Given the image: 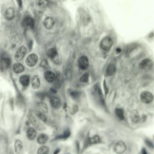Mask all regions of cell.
<instances>
[{
	"instance_id": "obj_1",
	"label": "cell",
	"mask_w": 154,
	"mask_h": 154,
	"mask_svg": "<svg viewBox=\"0 0 154 154\" xmlns=\"http://www.w3.org/2000/svg\"><path fill=\"white\" fill-rule=\"evenodd\" d=\"M113 45V41L109 37H106L102 40L100 42V48L103 51H108L112 48Z\"/></svg>"
},
{
	"instance_id": "obj_2",
	"label": "cell",
	"mask_w": 154,
	"mask_h": 154,
	"mask_svg": "<svg viewBox=\"0 0 154 154\" xmlns=\"http://www.w3.org/2000/svg\"><path fill=\"white\" fill-rule=\"evenodd\" d=\"M140 99L141 101L144 103L149 104L153 102L154 97L151 92L148 91H144L140 94Z\"/></svg>"
},
{
	"instance_id": "obj_3",
	"label": "cell",
	"mask_w": 154,
	"mask_h": 154,
	"mask_svg": "<svg viewBox=\"0 0 154 154\" xmlns=\"http://www.w3.org/2000/svg\"><path fill=\"white\" fill-rule=\"evenodd\" d=\"M28 117L31 124L35 127V128L39 130H42L43 129V126L42 124L37 118H36L35 116L33 115L32 112H29Z\"/></svg>"
},
{
	"instance_id": "obj_4",
	"label": "cell",
	"mask_w": 154,
	"mask_h": 154,
	"mask_svg": "<svg viewBox=\"0 0 154 154\" xmlns=\"http://www.w3.org/2000/svg\"><path fill=\"white\" fill-rule=\"evenodd\" d=\"M113 150L116 154H124L127 150V146L124 142L120 140L117 142L114 145Z\"/></svg>"
},
{
	"instance_id": "obj_5",
	"label": "cell",
	"mask_w": 154,
	"mask_h": 154,
	"mask_svg": "<svg viewBox=\"0 0 154 154\" xmlns=\"http://www.w3.org/2000/svg\"><path fill=\"white\" fill-rule=\"evenodd\" d=\"M26 52L27 49L26 47L24 46L20 47V48L17 49L16 53L15 55V60L18 62L21 61L26 55Z\"/></svg>"
},
{
	"instance_id": "obj_6",
	"label": "cell",
	"mask_w": 154,
	"mask_h": 154,
	"mask_svg": "<svg viewBox=\"0 0 154 154\" xmlns=\"http://www.w3.org/2000/svg\"><path fill=\"white\" fill-rule=\"evenodd\" d=\"M38 59V56L35 53H32L28 56L26 59V64L28 67H34L37 64Z\"/></svg>"
},
{
	"instance_id": "obj_7",
	"label": "cell",
	"mask_w": 154,
	"mask_h": 154,
	"mask_svg": "<svg viewBox=\"0 0 154 154\" xmlns=\"http://www.w3.org/2000/svg\"><path fill=\"white\" fill-rule=\"evenodd\" d=\"M78 66L81 70H86L89 66V60L86 56H81L78 59Z\"/></svg>"
},
{
	"instance_id": "obj_8",
	"label": "cell",
	"mask_w": 154,
	"mask_h": 154,
	"mask_svg": "<svg viewBox=\"0 0 154 154\" xmlns=\"http://www.w3.org/2000/svg\"><path fill=\"white\" fill-rule=\"evenodd\" d=\"M153 63L152 61L149 58L144 59L140 63V68L143 70H149L153 67Z\"/></svg>"
},
{
	"instance_id": "obj_9",
	"label": "cell",
	"mask_w": 154,
	"mask_h": 154,
	"mask_svg": "<svg viewBox=\"0 0 154 154\" xmlns=\"http://www.w3.org/2000/svg\"><path fill=\"white\" fill-rule=\"evenodd\" d=\"M11 64L10 59L7 57L2 58L1 60L0 69L1 72H4L7 70Z\"/></svg>"
},
{
	"instance_id": "obj_10",
	"label": "cell",
	"mask_w": 154,
	"mask_h": 154,
	"mask_svg": "<svg viewBox=\"0 0 154 154\" xmlns=\"http://www.w3.org/2000/svg\"><path fill=\"white\" fill-rule=\"evenodd\" d=\"M43 24L47 29L50 30L52 29L55 25V20L53 17L48 16L46 17L44 20Z\"/></svg>"
},
{
	"instance_id": "obj_11",
	"label": "cell",
	"mask_w": 154,
	"mask_h": 154,
	"mask_svg": "<svg viewBox=\"0 0 154 154\" xmlns=\"http://www.w3.org/2000/svg\"><path fill=\"white\" fill-rule=\"evenodd\" d=\"M16 15L15 9L12 7H9L5 10L4 16L5 19L11 20L13 19Z\"/></svg>"
},
{
	"instance_id": "obj_12",
	"label": "cell",
	"mask_w": 154,
	"mask_h": 154,
	"mask_svg": "<svg viewBox=\"0 0 154 154\" xmlns=\"http://www.w3.org/2000/svg\"><path fill=\"white\" fill-rule=\"evenodd\" d=\"M23 23L24 26L26 27L33 28L34 25V21L32 17L27 16L24 19Z\"/></svg>"
},
{
	"instance_id": "obj_13",
	"label": "cell",
	"mask_w": 154,
	"mask_h": 154,
	"mask_svg": "<svg viewBox=\"0 0 154 154\" xmlns=\"http://www.w3.org/2000/svg\"><path fill=\"white\" fill-rule=\"evenodd\" d=\"M50 103L53 108L58 109L61 105V101L60 99L56 96H52L50 99Z\"/></svg>"
},
{
	"instance_id": "obj_14",
	"label": "cell",
	"mask_w": 154,
	"mask_h": 154,
	"mask_svg": "<svg viewBox=\"0 0 154 154\" xmlns=\"http://www.w3.org/2000/svg\"><path fill=\"white\" fill-rule=\"evenodd\" d=\"M37 111L42 112L44 113H47L49 112L48 106L45 103L41 102L37 103L36 106Z\"/></svg>"
},
{
	"instance_id": "obj_15",
	"label": "cell",
	"mask_w": 154,
	"mask_h": 154,
	"mask_svg": "<svg viewBox=\"0 0 154 154\" xmlns=\"http://www.w3.org/2000/svg\"><path fill=\"white\" fill-rule=\"evenodd\" d=\"M56 76L52 71H47L45 72V77L46 80L49 82H52L55 80Z\"/></svg>"
},
{
	"instance_id": "obj_16",
	"label": "cell",
	"mask_w": 154,
	"mask_h": 154,
	"mask_svg": "<svg viewBox=\"0 0 154 154\" xmlns=\"http://www.w3.org/2000/svg\"><path fill=\"white\" fill-rule=\"evenodd\" d=\"M40 80L38 76L35 75L32 77L31 80V84L33 89L37 90L40 86Z\"/></svg>"
},
{
	"instance_id": "obj_17",
	"label": "cell",
	"mask_w": 154,
	"mask_h": 154,
	"mask_svg": "<svg viewBox=\"0 0 154 154\" xmlns=\"http://www.w3.org/2000/svg\"><path fill=\"white\" fill-rule=\"evenodd\" d=\"M24 67L23 64L20 62H16L13 66V70L15 73L20 74L24 72Z\"/></svg>"
},
{
	"instance_id": "obj_18",
	"label": "cell",
	"mask_w": 154,
	"mask_h": 154,
	"mask_svg": "<svg viewBox=\"0 0 154 154\" xmlns=\"http://www.w3.org/2000/svg\"><path fill=\"white\" fill-rule=\"evenodd\" d=\"M14 147H15L16 153L17 154H20L22 151L23 148L22 142L20 140H15Z\"/></svg>"
},
{
	"instance_id": "obj_19",
	"label": "cell",
	"mask_w": 154,
	"mask_h": 154,
	"mask_svg": "<svg viewBox=\"0 0 154 154\" xmlns=\"http://www.w3.org/2000/svg\"><path fill=\"white\" fill-rule=\"evenodd\" d=\"M19 80L20 84L23 86H29L30 83V76L27 75H22L20 77Z\"/></svg>"
},
{
	"instance_id": "obj_20",
	"label": "cell",
	"mask_w": 154,
	"mask_h": 154,
	"mask_svg": "<svg viewBox=\"0 0 154 154\" xmlns=\"http://www.w3.org/2000/svg\"><path fill=\"white\" fill-rule=\"evenodd\" d=\"M37 135L36 130L33 128H29L26 132L27 138L30 140H33L35 139Z\"/></svg>"
},
{
	"instance_id": "obj_21",
	"label": "cell",
	"mask_w": 154,
	"mask_h": 154,
	"mask_svg": "<svg viewBox=\"0 0 154 154\" xmlns=\"http://www.w3.org/2000/svg\"><path fill=\"white\" fill-rule=\"evenodd\" d=\"M131 120L132 122L136 124L140 121V118L139 113L136 110H134L132 112L131 116Z\"/></svg>"
},
{
	"instance_id": "obj_22",
	"label": "cell",
	"mask_w": 154,
	"mask_h": 154,
	"mask_svg": "<svg viewBox=\"0 0 154 154\" xmlns=\"http://www.w3.org/2000/svg\"><path fill=\"white\" fill-rule=\"evenodd\" d=\"M115 71H116V68L115 66L112 64H110L107 68L106 75L107 76H111L114 74Z\"/></svg>"
},
{
	"instance_id": "obj_23",
	"label": "cell",
	"mask_w": 154,
	"mask_h": 154,
	"mask_svg": "<svg viewBox=\"0 0 154 154\" xmlns=\"http://www.w3.org/2000/svg\"><path fill=\"white\" fill-rule=\"evenodd\" d=\"M49 138L47 135L45 134H41L37 138V142L39 144L44 145L48 141Z\"/></svg>"
},
{
	"instance_id": "obj_24",
	"label": "cell",
	"mask_w": 154,
	"mask_h": 154,
	"mask_svg": "<svg viewBox=\"0 0 154 154\" xmlns=\"http://www.w3.org/2000/svg\"><path fill=\"white\" fill-rule=\"evenodd\" d=\"M115 114L116 116L121 120H123L124 119V110L121 108H117L115 109Z\"/></svg>"
},
{
	"instance_id": "obj_25",
	"label": "cell",
	"mask_w": 154,
	"mask_h": 154,
	"mask_svg": "<svg viewBox=\"0 0 154 154\" xmlns=\"http://www.w3.org/2000/svg\"><path fill=\"white\" fill-rule=\"evenodd\" d=\"M47 55L51 59H53L55 58L56 56L57 55V50L55 48H52L48 50V52L47 53Z\"/></svg>"
},
{
	"instance_id": "obj_26",
	"label": "cell",
	"mask_w": 154,
	"mask_h": 154,
	"mask_svg": "<svg viewBox=\"0 0 154 154\" xmlns=\"http://www.w3.org/2000/svg\"><path fill=\"white\" fill-rule=\"evenodd\" d=\"M35 114L37 118L39 119L40 120L42 121L43 122H46L47 121V118L44 113L36 110L35 112Z\"/></svg>"
},
{
	"instance_id": "obj_27",
	"label": "cell",
	"mask_w": 154,
	"mask_h": 154,
	"mask_svg": "<svg viewBox=\"0 0 154 154\" xmlns=\"http://www.w3.org/2000/svg\"><path fill=\"white\" fill-rule=\"evenodd\" d=\"M49 152V149L47 146H42L38 148L37 151L38 154H48Z\"/></svg>"
},
{
	"instance_id": "obj_28",
	"label": "cell",
	"mask_w": 154,
	"mask_h": 154,
	"mask_svg": "<svg viewBox=\"0 0 154 154\" xmlns=\"http://www.w3.org/2000/svg\"><path fill=\"white\" fill-rule=\"evenodd\" d=\"M100 137L98 136H95L94 137L88 139L87 144H93L98 143H100Z\"/></svg>"
},
{
	"instance_id": "obj_29",
	"label": "cell",
	"mask_w": 154,
	"mask_h": 154,
	"mask_svg": "<svg viewBox=\"0 0 154 154\" xmlns=\"http://www.w3.org/2000/svg\"><path fill=\"white\" fill-rule=\"evenodd\" d=\"M70 131L68 129V130H65L63 134H62L61 135H59L57 137H56L57 139H67L68 137L70 136Z\"/></svg>"
},
{
	"instance_id": "obj_30",
	"label": "cell",
	"mask_w": 154,
	"mask_h": 154,
	"mask_svg": "<svg viewBox=\"0 0 154 154\" xmlns=\"http://www.w3.org/2000/svg\"><path fill=\"white\" fill-rule=\"evenodd\" d=\"M89 73H86L83 74L80 77V80L81 82L83 83H87L89 81Z\"/></svg>"
},
{
	"instance_id": "obj_31",
	"label": "cell",
	"mask_w": 154,
	"mask_h": 154,
	"mask_svg": "<svg viewBox=\"0 0 154 154\" xmlns=\"http://www.w3.org/2000/svg\"><path fill=\"white\" fill-rule=\"evenodd\" d=\"M39 66L43 69H47L49 68V63L46 59H43L40 62Z\"/></svg>"
},
{
	"instance_id": "obj_32",
	"label": "cell",
	"mask_w": 154,
	"mask_h": 154,
	"mask_svg": "<svg viewBox=\"0 0 154 154\" xmlns=\"http://www.w3.org/2000/svg\"><path fill=\"white\" fill-rule=\"evenodd\" d=\"M70 94L72 98L73 99H77L80 95V93L77 91H71Z\"/></svg>"
},
{
	"instance_id": "obj_33",
	"label": "cell",
	"mask_w": 154,
	"mask_h": 154,
	"mask_svg": "<svg viewBox=\"0 0 154 154\" xmlns=\"http://www.w3.org/2000/svg\"><path fill=\"white\" fill-rule=\"evenodd\" d=\"M145 143L146 144V145L148 147H149L150 149H153L154 148V145L152 143V141H151L148 139H146L145 140Z\"/></svg>"
},
{
	"instance_id": "obj_34",
	"label": "cell",
	"mask_w": 154,
	"mask_h": 154,
	"mask_svg": "<svg viewBox=\"0 0 154 154\" xmlns=\"http://www.w3.org/2000/svg\"><path fill=\"white\" fill-rule=\"evenodd\" d=\"M61 78L60 76H59V75H57V76H56V78H55V80L54 81H55V86H56L57 87H58L60 86L61 81Z\"/></svg>"
},
{
	"instance_id": "obj_35",
	"label": "cell",
	"mask_w": 154,
	"mask_h": 154,
	"mask_svg": "<svg viewBox=\"0 0 154 154\" xmlns=\"http://www.w3.org/2000/svg\"><path fill=\"white\" fill-rule=\"evenodd\" d=\"M37 4L39 7H44L46 6L48 2L45 1H37Z\"/></svg>"
},
{
	"instance_id": "obj_36",
	"label": "cell",
	"mask_w": 154,
	"mask_h": 154,
	"mask_svg": "<svg viewBox=\"0 0 154 154\" xmlns=\"http://www.w3.org/2000/svg\"><path fill=\"white\" fill-rule=\"evenodd\" d=\"M78 111V107L76 105L73 106V107L71 109V113L72 115L76 114Z\"/></svg>"
},
{
	"instance_id": "obj_37",
	"label": "cell",
	"mask_w": 154,
	"mask_h": 154,
	"mask_svg": "<svg viewBox=\"0 0 154 154\" xmlns=\"http://www.w3.org/2000/svg\"><path fill=\"white\" fill-rule=\"evenodd\" d=\"M139 154H149L148 153L147 151V150H146V149L145 148H143L142 149V150L140 151V153H139Z\"/></svg>"
},
{
	"instance_id": "obj_38",
	"label": "cell",
	"mask_w": 154,
	"mask_h": 154,
	"mask_svg": "<svg viewBox=\"0 0 154 154\" xmlns=\"http://www.w3.org/2000/svg\"><path fill=\"white\" fill-rule=\"evenodd\" d=\"M60 149H56V150H55V151H54V152H53V154H58V153L60 152Z\"/></svg>"
},
{
	"instance_id": "obj_39",
	"label": "cell",
	"mask_w": 154,
	"mask_h": 154,
	"mask_svg": "<svg viewBox=\"0 0 154 154\" xmlns=\"http://www.w3.org/2000/svg\"><path fill=\"white\" fill-rule=\"evenodd\" d=\"M17 2L19 3V5L20 7H21V6H22V1H17Z\"/></svg>"
},
{
	"instance_id": "obj_40",
	"label": "cell",
	"mask_w": 154,
	"mask_h": 154,
	"mask_svg": "<svg viewBox=\"0 0 154 154\" xmlns=\"http://www.w3.org/2000/svg\"><path fill=\"white\" fill-rule=\"evenodd\" d=\"M116 51L117 52V53H120L121 52V49L120 48H117L116 49Z\"/></svg>"
},
{
	"instance_id": "obj_41",
	"label": "cell",
	"mask_w": 154,
	"mask_h": 154,
	"mask_svg": "<svg viewBox=\"0 0 154 154\" xmlns=\"http://www.w3.org/2000/svg\"><path fill=\"white\" fill-rule=\"evenodd\" d=\"M153 140H154V135L153 136Z\"/></svg>"
}]
</instances>
